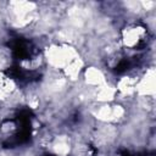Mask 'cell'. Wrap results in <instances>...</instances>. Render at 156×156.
<instances>
[{
  "mask_svg": "<svg viewBox=\"0 0 156 156\" xmlns=\"http://www.w3.org/2000/svg\"><path fill=\"white\" fill-rule=\"evenodd\" d=\"M121 45L126 50L141 51L147 48L150 41V33L145 24L140 22L127 23L119 32Z\"/></svg>",
  "mask_w": 156,
  "mask_h": 156,
  "instance_id": "1",
  "label": "cell"
}]
</instances>
